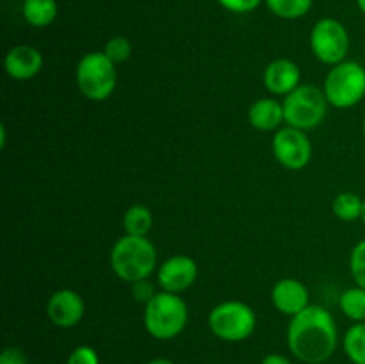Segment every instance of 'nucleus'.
I'll return each mask as SVG.
<instances>
[{"instance_id": "1", "label": "nucleus", "mask_w": 365, "mask_h": 364, "mask_svg": "<svg viewBox=\"0 0 365 364\" xmlns=\"http://www.w3.org/2000/svg\"><path fill=\"white\" fill-rule=\"evenodd\" d=\"M339 343L337 323L324 307L310 303L291 318L287 328L289 350L307 364H323L334 355Z\"/></svg>"}, {"instance_id": "2", "label": "nucleus", "mask_w": 365, "mask_h": 364, "mask_svg": "<svg viewBox=\"0 0 365 364\" xmlns=\"http://www.w3.org/2000/svg\"><path fill=\"white\" fill-rule=\"evenodd\" d=\"M110 268L123 282L145 280L157 268V248L146 236H121L110 250Z\"/></svg>"}, {"instance_id": "3", "label": "nucleus", "mask_w": 365, "mask_h": 364, "mask_svg": "<svg viewBox=\"0 0 365 364\" xmlns=\"http://www.w3.org/2000/svg\"><path fill=\"white\" fill-rule=\"evenodd\" d=\"M189 320L185 300L177 293L157 291V295L145 305V328L152 338L170 341L184 332Z\"/></svg>"}, {"instance_id": "4", "label": "nucleus", "mask_w": 365, "mask_h": 364, "mask_svg": "<svg viewBox=\"0 0 365 364\" xmlns=\"http://www.w3.org/2000/svg\"><path fill=\"white\" fill-rule=\"evenodd\" d=\"M323 91L335 109H351L365 96V68L356 61H342L330 68Z\"/></svg>"}, {"instance_id": "5", "label": "nucleus", "mask_w": 365, "mask_h": 364, "mask_svg": "<svg viewBox=\"0 0 365 364\" xmlns=\"http://www.w3.org/2000/svg\"><path fill=\"white\" fill-rule=\"evenodd\" d=\"M284 116L289 127L299 131H312L319 127L328 114L327 95L321 88L310 84H302L284 96Z\"/></svg>"}, {"instance_id": "6", "label": "nucleus", "mask_w": 365, "mask_h": 364, "mask_svg": "<svg viewBox=\"0 0 365 364\" xmlns=\"http://www.w3.org/2000/svg\"><path fill=\"white\" fill-rule=\"evenodd\" d=\"M78 91L93 102H103L118 84L116 64L103 52H89L78 61L75 70Z\"/></svg>"}, {"instance_id": "7", "label": "nucleus", "mask_w": 365, "mask_h": 364, "mask_svg": "<svg viewBox=\"0 0 365 364\" xmlns=\"http://www.w3.org/2000/svg\"><path fill=\"white\" fill-rule=\"evenodd\" d=\"M209 328L221 341H245L255 332L257 314L248 303L228 300L210 310Z\"/></svg>"}, {"instance_id": "8", "label": "nucleus", "mask_w": 365, "mask_h": 364, "mask_svg": "<svg viewBox=\"0 0 365 364\" xmlns=\"http://www.w3.org/2000/svg\"><path fill=\"white\" fill-rule=\"evenodd\" d=\"M310 49L316 59L327 66L342 63L349 52L348 29L335 18H321L310 31Z\"/></svg>"}, {"instance_id": "9", "label": "nucleus", "mask_w": 365, "mask_h": 364, "mask_svg": "<svg viewBox=\"0 0 365 364\" xmlns=\"http://www.w3.org/2000/svg\"><path fill=\"white\" fill-rule=\"evenodd\" d=\"M271 148L278 163L292 171L303 170L312 159V143L307 132L289 125L274 132Z\"/></svg>"}, {"instance_id": "10", "label": "nucleus", "mask_w": 365, "mask_h": 364, "mask_svg": "<svg viewBox=\"0 0 365 364\" xmlns=\"http://www.w3.org/2000/svg\"><path fill=\"white\" fill-rule=\"evenodd\" d=\"M198 278V264L192 257L178 253L164 261L157 270V282L163 291L180 293L187 291Z\"/></svg>"}, {"instance_id": "11", "label": "nucleus", "mask_w": 365, "mask_h": 364, "mask_svg": "<svg viewBox=\"0 0 365 364\" xmlns=\"http://www.w3.org/2000/svg\"><path fill=\"white\" fill-rule=\"evenodd\" d=\"M86 313L84 298L73 289H59L46 302L50 321L61 328H71L81 323Z\"/></svg>"}, {"instance_id": "12", "label": "nucleus", "mask_w": 365, "mask_h": 364, "mask_svg": "<svg viewBox=\"0 0 365 364\" xmlns=\"http://www.w3.org/2000/svg\"><path fill=\"white\" fill-rule=\"evenodd\" d=\"M271 302L278 313L292 318L310 305V293L302 280L285 277L271 289Z\"/></svg>"}, {"instance_id": "13", "label": "nucleus", "mask_w": 365, "mask_h": 364, "mask_svg": "<svg viewBox=\"0 0 365 364\" xmlns=\"http://www.w3.org/2000/svg\"><path fill=\"white\" fill-rule=\"evenodd\" d=\"M262 81L271 95L287 96L302 86V70L291 59H274L264 70Z\"/></svg>"}, {"instance_id": "14", "label": "nucleus", "mask_w": 365, "mask_h": 364, "mask_svg": "<svg viewBox=\"0 0 365 364\" xmlns=\"http://www.w3.org/2000/svg\"><path fill=\"white\" fill-rule=\"evenodd\" d=\"M4 68L14 81H31L41 71L43 54L31 45H16L6 54Z\"/></svg>"}, {"instance_id": "15", "label": "nucleus", "mask_w": 365, "mask_h": 364, "mask_svg": "<svg viewBox=\"0 0 365 364\" xmlns=\"http://www.w3.org/2000/svg\"><path fill=\"white\" fill-rule=\"evenodd\" d=\"M248 121L253 128L262 132H277L284 125V103L274 98H259L250 106Z\"/></svg>"}, {"instance_id": "16", "label": "nucleus", "mask_w": 365, "mask_h": 364, "mask_svg": "<svg viewBox=\"0 0 365 364\" xmlns=\"http://www.w3.org/2000/svg\"><path fill=\"white\" fill-rule=\"evenodd\" d=\"M21 14L29 25L43 29L56 21L59 6H57V0H24Z\"/></svg>"}, {"instance_id": "17", "label": "nucleus", "mask_w": 365, "mask_h": 364, "mask_svg": "<svg viewBox=\"0 0 365 364\" xmlns=\"http://www.w3.org/2000/svg\"><path fill=\"white\" fill-rule=\"evenodd\" d=\"M153 214L143 203L128 207L123 214V231L128 236H146L152 231Z\"/></svg>"}, {"instance_id": "18", "label": "nucleus", "mask_w": 365, "mask_h": 364, "mask_svg": "<svg viewBox=\"0 0 365 364\" xmlns=\"http://www.w3.org/2000/svg\"><path fill=\"white\" fill-rule=\"evenodd\" d=\"M331 211L335 216L342 221H355L362 218L364 211V200L360 195L353 191H342L339 193L331 203Z\"/></svg>"}, {"instance_id": "19", "label": "nucleus", "mask_w": 365, "mask_h": 364, "mask_svg": "<svg viewBox=\"0 0 365 364\" xmlns=\"http://www.w3.org/2000/svg\"><path fill=\"white\" fill-rule=\"evenodd\" d=\"M339 307L346 318L355 323H362L365 321V289L360 285L346 289L339 298Z\"/></svg>"}, {"instance_id": "20", "label": "nucleus", "mask_w": 365, "mask_h": 364, "mask_svg": "<svg viewBox=\"0 0 365 364\" xmlns=\"http://www.w3.org/2000/svg\"><path fill=\"white\" fill-rule=\"evenodd\" d=\"M267 9L284 20H298L310 13L314 0H264Z\"/></svg>"}, {"instance_id": "21", "label": "nucleus", "mask_w": 365, "mask_h": 364, "mask_svg": "<svg viewBox=\"0 0 365 364\" xmlns=\"http://www.w3.org/2000/svg\"><path fill=\"white\" fill-rule=\"evenodd\" d=\"M342 345L353 364H365V321L351 325L346 330Z\"/></svg>"}, {"instance_id": "22", "label": "nucleus", "mask_w": 365, "mask_h": 364, "mask_svg": "<svg viewBox=\"0 0 365 364\" xmlns=\"http://www.w3.org/2000/svg\"><path fill=\"white\" fill-rule=\"evenodd\" d=\"M103 54L113 61L114 64L125 63L132 56V45L125 36H114L103 46Z\"/></svg>"}, {"instance_id": "23", "label": "nucleus", "mask_w": 365, "mask_h": 364, "mask_svg": "<svg viewBox=\"0 0 365 364\" xmlns=\"http://www.w3.org/2000/svg\"><path fill=\"white\" fill-rule=\"evenodd\" d=\"M349 271L356 285L365 289V239L356 243L349 256Z\"/></svg>"}, {"instance_id": "24", "label": "nucleus", "mask_w": 365, "mask_h": 364, "mask_svg": "<svg viewBox=\"0 0 365 364\" xmlns=\"http://www.w3.org/2000/svg\"><path fill=\"white\" fill-rule=\"evenodd\" d=\"M223 9H227L228 13L234 14H246L255 11L264 0H216Z\"/></svg>"}, {"instance_id": "25", "label": "nucleus", "mask_w": 365, "mask_h": 364, "mask_svg": "<svg viewBox=\"0 0 365 364\" xmlns=\"http://www.w3.org/2000/svg\"><path fill=\"white\" fill-rule=\"evenodd\" d=\"M66 364H100V357L91 346H77L68 357Z\"/></svg>"}, {"instance_id": "26", "label": "nucleus", "mask_w": 365, "mask_h": 364, "mask_svg": "<svg viewBox=\"0 0 365 364\" xmlns=\"http://www.w3.org/2000/svg\"><path fill=\"white\" fill-rule=\"evenodd\" d=\"M155 295H157L155 285H153L148 278H145V280H138L132 284V296H134L135 302L145 303L146 305V303H148Z\"/></svg>"}, {"instance_id": "27", "label": "nucleus", "mask_w": 365, "mask_h": 364, "mask_svg": "<svg viewBox=\"0 0 365 364\" xmlns=\"http://www.w3.org/2000/svg\"><path fill=\"white\" fill-rule=\"evenodd\" d=\"M0 364H29V360L20 348L9 346L0 353Z\"/></svg>"}, {"instance_id": "28", "label": "nucleus", "mask_w": 365, "mask_h": 364, "mask_svg": "<svg viewBox=\"0 0 365 364\" xmlns=\"http://www.w3.org/2000/svg\"><path fill=\"white\" fill-rule=\"evenodd\" d=\"M262 364H291V360L282 353H269V355L264 357Z\"/></svg>"}, {"instance_id": "29", "label": "nucleus", "mask_w": 365, "mask_h": 364, "mask_svg": "<svg viewBox=\"0 0 365 364\" xmlns=\"http://www.w3.org/2000/svg\"><path fill=\"white\" fill-rule=\"evenodd\" d=\"M0 146H6V125H0Z\"/></svg>"}, {"instance_id": "30", "label": "nucleus", "mask_w": 365, "mask_h": 364, "mask_svg": "<svg viewBox=\"0 0 365 364\" xmlns=\"http://www.w3.org/2000/svg\"><path fill=\"white\" fill-rule=\"evenodd\" d=\"M148 364H175V363L170 359H153V360H150Z\"/></svg>"}, {"instance_id": "31", "label": "nucleus", "mask_w": 365, "mask_h": 364, "mask_svg": "<svg viewBox=\"0 0 365 364\" xmlns=\"http://www.w3.org/2000/svg\"><path fill=\"white\" fill-rule=\"evenodd\" d=\"M356 6H359V9L365 14V0H356Z\"/></svg>"}, {"instance_id": "32", "label": "nucleus", "mask_w": 365, "mask_h": 364, "mask_svg": "<svg viewBox=\"0 0 365 364\" xmlns=\"http://www.w3.org/2000/svg\"><path fill=\"white\" fill-rule=\"evenodd\" d=\"M360 220L364 221V225H365V200H364V211H362V218H360Z\"/></svg>"}, {"instance_id": "33", "label": "nucleus", "mask_w": 365, "mask_h": 364, "mask_svg": "<svg viewBox=\"0 0 365 364\" xmlns=\"http://www.w3.org/2000/svg\"><path fill=\"white\" fill-rule=\"evenodd\" d=\"M362 131H364V136H365V118H364V123H362Z\"/></svg>"}]
</instances>
